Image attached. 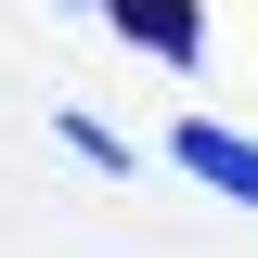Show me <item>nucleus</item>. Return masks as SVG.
I'll use <instances>...</instances> for the list:
<instances>
[{"label":"nucleus","mask_w":258,"mask_h":258,"mask_svg":"<svg viewBox=\"0 0 258 258\" xmlns=\"http://www.w3.org/2000/svg\"><path fill=\"white\" fill-rule=\"evenodd\" d=\"M103 26H116L129 52H155V64H194V52H207V13H194V0H103Z\"/></svg>","instance_id":"obj_2"},{"label":"nucleus","mask_w":258,"mask_h":258,"mask_svg":"<svg viewBox=\"0 0 258 258\" xmlns=\"http://www.w3.org/2000/svg\"><path fill=\"white\" fill-rule=\"evenodd\" d=\"M168 155H181L194 181H220L232 207H258V142H245V129H220V116H181V129H168Z\"/></svg>","instance_id":"obj_1"}]
</instances>
